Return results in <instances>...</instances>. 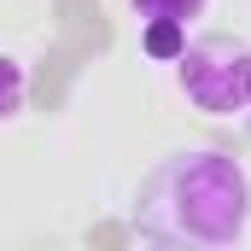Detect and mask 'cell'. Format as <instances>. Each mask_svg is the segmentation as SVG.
Listing matches in <instances>:
<instances>
[{"mask_svg": "<svg viewBox=\"0 0 251 251\" xmlns=\"http://www.w3.org/2000/svg\"><path fill=\"white\" fill-rule=\"evenodd\" d=\"M134 12H140V24H181L187 29V18L204 12V0H128Z\"/></svg>", "mask_w": 251, "mask_h": 251, "instance_id": "277c9868", "label": "cell"}, {"mask_svg": "<svg viewBox=\"0 0 251 251\" xmlns=\"http://www.w3.org/2000/svg\"><path fill=\"white\" fill-rule=\"evenodd\" d=\"M176 82L204 117L251 111V47L234 35H193L176 59Z\"/></svg>", "mask_w": 251, "mask_h": 251, "instance_id": "7a4b0ae2", "label": "cell"}, {"mask_svg": "<svg viewBox=\"0 0 251 251\" xmlns=\"http://www.w3.org/2000/svg\"><path fill=\"white\" fill-rule=\"evenodd\" d=\"M140 47H146V59L176 64L187 53V29H181V24H146V29H140Z\"/></svg>", "mask_w": 251, "mask_h": 251, "instance_id": "3957f363", "label": "cell"}, {"mask_svg": "<svg viewBox=\"0 0 251 251\" xmlns=\"http://www.w3.org/2000/svg\"><path fill=\"white\" fill-rule=\"evenodd\" d=\"M134 222L158 251H234L251 222V181L216 146L170 152L140 181Z\"/></svg>", "mask_w": 251, "mask_h": 251, "instance_id": "6da1fadb", "label": "cell"}, {"mask_svg": "<svg viewBox=\"0 0 251 251\" xmlns=\"http://www.w3.org/2000/svg\"><path fill=\"white\" fill-rule=\"evenodd\" d=\"M18 105H24V64L0 53V123L18 117Z\"/></svg>", "mask_w": 251, "mask_h": 251, "instance_id": "5b68a950", "label": "cell"}]
</instances>
